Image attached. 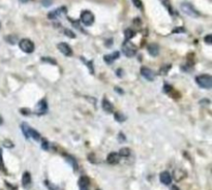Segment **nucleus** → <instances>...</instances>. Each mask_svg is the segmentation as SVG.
I'll return each mask as SVG.
<instances>
[{"label": "nucleus", "mask_w": 212, "mask_h": 190, "mask_svg": "<svg viewBox=\"0 0 212 190\" xmlns=\"http://www.w3.org/2000/svg\"><path fill=\"white\" fill-rule=\"evenodd\" d=\"M65 12H66L65 8H57L56 11H53L51 12H49L48 17H49V19H56V18H58L61 13H65Z\"/></svg>", "instance_id": "11"}, {"label": "nucleus", "mask_w": 212, "mask_h": 190, "mask_svg": "<svg viewBox=\"0 0 212 190\" xmlns=\"http://www.w3.org/2000/svg\"><path fill=\"white\" fill-rule=\"evenodd\" d=\"M129 154H130V151H129V148H122L119 152L120 157L121 156H123V157H127V156H129Z\"/></svg>", "instance_id": "21"}, {"label": "nucleus", "mask_w": 212, "mask_h": 190, "mask_svg": "<svg viewBox=\"0 0 212 190\" xmlns=\"http://www.w3.org/2000/svg\"><path fill=\"white\" fill-rule=\"evenodd\" d=\"M3 146H4L5 148L11 149V148L13 147V142H12L11 141H9V140H5L4 142H3Z\"/></svg>", "instance_id": "27"}, {"label": "nucleus", "mask_w": 212, "mask_h": 190, "mask_svg": "<svg viewBox=\"0 0 212 190\" xmlns=\"http://www.w3.org/2000/svg\"><path fill=\"white\" fill-rule=\"evenodd\" d=\"M103 111H106L107 113H112L113 112V106L112 103L110 102L107 98H103Z\"/></svg>", "instance_id": "16"}, {"label": "nucleus", "mask_w": 212, "mask_h": 190, "mask_svg": "<svg viewBox=\"0 0 212 190\" xmlns=\"http://www.w3.org/2000/svg\"><path fill=\"white\" fill-rule=\"evenodd\" d=\"M64 34L66 36L70 37V38H75V37H76V34L70 29H64Z\"/></svg>", "instance_id": "23"}, {"label": "nucleus", "mask_w": 212, "mask_h": 190, "mask_svg": "<svg viewBox=\"0 0 212 190\" xmlns=\"http://www.w3.org/2000/svg\"><path fill=\"white\" fill-rule=\"evenodd\" d=\"M120 160V155L118 153H115V152H113V153H110L108 155V158H107V161L108 163L110 164H117Z\"/></svg>", "instance_id": "10"}, {"label": "nucleus", "mask_w": 212, "mask_h": 190, "mask_svg": "<svg viewBox=\"0 0 212 190\" xmlns=\"http://www.w3.org/2000/svg\"><path fill=\"white\" fill-rule=\"evenodd\" d=\"M53 0H42V4L45 6V8H49L50 5H52Z\"/></svg>", "instance_id": "28"}, {"label": "nucleus", "mask_w": 212, "mask_h": 190, "mask_svg": "<svg viewBox=\"0 0 212 190\" xmlns=\"http://www.w3.org/2000/svg\"><path fill=\"white\" fill-rule=\"evenodd\" d=\"M0 169L2 172H5V168H4V163H3V158H2V150L0 149Z\"/></svg>", "instance_id": "24"}, {"label": "nucleus", "mask_w": 212, "mask_h": 190, "mask_svg": "<svg viewBox=\"0 0 212 190\" xmlns=\"http://www.w3.org/2000/svg\"><path fill=\"white\" fill-rule=\"evenodd\" d=\"M196 82L201 88L210 89L212 87V77L210 74H201L196 78Z\"/></svg>", "instance_id": "1"}, {"label": "nucleus", "mask_w": 212, "mask_h": 190, "mask_svg": "<svg viewBox=\"0 0 212 190\" xmlns=\"http://www.w3.org/2000/svg\"><path fill=\"white\" fill-rule=\"evenodd\" d=\"M6 40H8L9 43H12V45H15V43L17 42V37L13 36V35H9V36L6 37Z\"/></svg>", "instance_id": "25"}, {"label": "nucleus", "mask_w": 212, "mask_h": 190, "mask_svg": "<svg viewBox=\"0 0 212 190\" xmlns=\"http://www.w3.org/2000/svg\"><path fill=\"white\" fill-rule=\"evenodd\" d=\"M81 21L86 26H91L94 22V16L91 12L89 11H84L81 15Z\"/></svg>", "instance_id": "5"}, {"label": "nucleus", "mask_w": 212, "mask_h": 190, "mask_svg": "<svg viewBox=\"0 0 212 190\" xmlns=\"http://www.w3.org/2000/svg\"><path fill=\"white\" fill-rule=\"evenodd\" d=\"M159 180H160V182L163 183V184L170 185L171 182H172V177H171L170 172H160V175H159Z\"/></svg>", "instance_id": "9"}, {"label": "nucleus", "mask_w": 212, "mask_h": 190, "mask_svg": "<svg viewBox=\"0 0 212 190\" xmlns=\"http://www.w3.org/2000/svg\"><path fill=\"white\" fill-rule=\"evenodd\" d=\"M141 74H142V77L144 79H146L147 81H154L155 79V73L153 72V70H151L150 68H148V67H142L141 68Z\"/></svg>", "instance_id": "7"}, {"label": "nucleus", "mask_w": 212, "mask_h": 190, "mask_svg": "<svg viewBox=\"0 0 212 190\" xmlns=\"http://www.w3.org/2000/svg\"><path fill=\"white\" fill-rule=\"evenodd\" d=\"M115 89L117 90V92H118V93H120V94H123V91H122V89H119V88H117V87L115 88Z\"/></svg>", "instance_id": "33"}, {"label": "nucleus", "mask_w": 212, "mask_h": 190, "mask_svg": "<svg viewBox=\"0 0 212 190\" xmlns=\"http://www.w3.org/2000/svg\"><path fill=\"white\" fill-rule=\"evenodd\" d=\"M79 186H80V190H88V186H89V179L83 176L81 177L79 180Z\"/></svg>", "instance_id": "13"}, {"label": "nucleus", "mask_w": 212, "mask_h": 190, "mask_svg": "<svg viewBox=\"0 0 212 190\" xmlns=\"http://www.w3.org/2000/svg\"><path fill=\"white\" fill-rule=\"evenodd\" d=\"M30 184H31V175H30L28 172H25L22 177V185L24 186L25 188H27Z\"/></svg>", "instance_id": "15"}, {"label": "nucleus", "mask_w": 212, "mask_h": 190, "mask_svg": "<svg viewBox=\"0 0 212 190\" xmlns=\"http://www.w3.org/2000/svg\"><path fill=\"white\" fill-rule=\"evenodd\" d=\"M98 190H99V189H98Z\"/></svg>", "instance_id": "36"}, {"label": "nucleus", "mask_w": 212, "mask_h": 190, "mask_svg": "<svg viewBox=\"0 0 212 190\" xmlns=\"http://www.w3.org/2000/svg\"><path fill=\"white\" fill-rule=\"evenodd\" d=\"M161 2H163V4L168 8V11L170 12V13H172V6H171L170 0H161Z\"/></svg>", "instance_id": "22"}, {"label": "nucleus", "mask_w": 212, "mask_h": 190, "mask_svg": "<svg viewBox=\"0 0 212 190\" xmlns=\"http://www.w3.org/2000/svg\"><path fill=\"white\" fill-rule=\"evenodd\" d=\"M118 58H119V52H114L112 54H109V55H106L103 57V60H105L108 64H111Z\"/></svg>", "instance_id": "14"}, {"label": "nucleus", "mask_w": 212, "mask_h": 190, "mask_svg": "<svg viewBox=\"0 0 212 190\" xmlns=\"http://www.w3.org/2000/svg\"><path fill=\"white\" fill-rule=\"evenodd\" d=\"M19 46H20V49L27 54H30L34 51V43H33L32 40H30L28 38H23L22 40H20Z\"/></svg>", "instance_id": "3"}, {"label": "nucleus", "mask_w": 212, "mask_h": 190, "mask_svg": "<svg viewBox=\"0 0 212 190\" xmlns=\"http://www.w3.org/2000/svg\"><path fill=\"white\" fill-rule=\"evenodd\" d=\"M30 128L31 127H29L28 125H27V123H22L21 124V129H22V132H23V134L25 135L26 137V138H30Z\"/></svg>", "instance_id": "17"}, {"label": "nucleus", "mask_w": 212, "mask_h": 190, "mask_svg": "<svg viewBox=\"0 0 212 190\" xmlns=\"http://www.w3.org/2000/svg\"><path fill=\"white\" fill-rule=\"evenodd\" d=\"M0 28H1V23H0Z\"/></svg>", "instance_id": "35"}, {"label": "nucleus", "mask_w": 212, "mask_h": 190, "mask_svg": "<svg viewBox=\"0 0 212 190\" xmlns=\"http://www.w3.org/2000/svg\"><path fill=\"white\" fill-rule=\"evenodd\" d=\"M57 48H58V50L60 51V53H62L63 55H65L67 57L72 56L73 55V50L72 48H70L67 43L65 42H60L58 43V46H57Z\"/></svg>", "instance_id": "8"}, {"label": "nucleus", "mask_w": 212, "mask_h": 190, "mask_svg": "<svg viewBox=\"0 0 212 190\" xmlns=\"http://www.w3.org/2000/svg\"><path fill=\"white\" fill-rule=\"evenodd\" d=\"M48 111V103L45 99H42L35 107V114L36 115H45Z\"/></svg>", "instance_id": "6"}, {"label": "nucleus", "mask_w": 212, "mask_h": 190, "mask_svg": "<svg viewBox=\"0 0 212 190\" xmlns=\"http://www.w3.org/2000/svg\"><path fill=\"white\" fill-rule=\"evenodd\" d=\"M133 3L134 4V6L138 8H143V4H142V1L141 0H133Z\"/></svg>", "instance_id": "29"}, {"label": "nucleus", "mask_w": 212, "mask_h": 190, "mask_svg": "<svg viewBox=\"0 0 212 190\" xmlns=\"http://www.w3.org/2000/svg\"><path fill=\"white\" fill-rule=\"evenodd\" d=\"M115 119L117 121H119V122H122V121H125V117L123 116L122 114H119V113H116L115 114Z\"/></svg>", "instance_id": "26"}, {"label": "nucleus", "mask_w": 212, "mask_h": 190, "mask_svg": "<svg viewBox=\"0 0 212 190\" xmlns=\"http://www.w3.org/2000/svg\"><path fill=\"white\" fill-rule=\"evenodd\" d=\"M19 1H20V2H23V3H25V2H27V1H28V0H19Z\"/></svg>", "instance_id": "34"}, {"label": "nucleus", "mask_w": 212, "mask_h": 190, "mask_svg": "<svg viewBox=\"0 0 212 190\" xmlns=\"http://www.w3.org/2000/svg\"><path fill=\"white\" fill-rule=\"evenodd\" d=\"M43 150H47V149H48V142L47 141H45V140H43Z\"/></svg>", "instance_id": "31"}, {"label": "nucleus", "mask_w": 212, "mask_h": 190, "mask_svg": "<svg viewBox=\"0 0 212 190\" xmlns=\"http://www.w3.org/2000/svg\"><path fill=\"white\" fill-rule=\"evenodd\" d=\"M30 138H33V140H35L36 142H38L40 140V135L39 133L36 130H34L33 128H30Z\"/></svg>", "instance_id": "18"}, {"label": "nucleus", "mask_w": 212, "mask_h": 190, "mask_svg": "<svg viewBox=\"0 0 212 190\" xmlns=\"http://www.w3.org/2000/svg\"><path fill=\"white\" fill-rule=\"evenodd\" d=\"M205 42H206V43H208V45H211L212 43V35L211 34H208L207 36H205Z\"/></svg>", "instance_id": "30"}, {"label": "nucleus", "mask_w": 212, "mask_h": 190, "mask_svg": "<svg viewBox=\"0 0 212 190\" xmlns=\"http://www.w3.org/2000/svg\"><path fill=\"white\" fill-rule=\"evenodd\" d=\"M180 8H181V11H182L184 13H185L186 16L191 17V18H198V17L200 16L199 12H198L197 9L194 8V6L190 4V3H188V2L181 3Z\"/></svg>", "instance_id": "2"}, {"label": "nucleus", "mask_w": 212, "mask_h": 190, "mask_svg": "<svg viewBox=\"0 0 212 190\" xmlns=\"http://www.w3.org/2000/svg\"><path fill=\"white\" fill-rule=\"evenodd\" d=\"M184 31H185V30H184L183 28H175L173 30L174 33H176V32H184Z\"/></svg>", "instance_id": "32"}, {"label": "nucleus", "mask_w": 212, "mask_h": 190, "mask_svg": "<svg viewBox=\"0 0 212 190\" xmlns=\"http://www.w3.org/2000/svg\"><path fill=\"white\" fill-rule=\"evenodd\" d=\"M45 185L47 186V188H48L49 190H62L60 187H58V186L52 184V183L50 181H48V180H46L45 181Z\"/></svg>", "instance_id": "20"}, {"label": "nucleus", "mask_w": 212, "mask_h": 190, "mask_svg": "<svg viewBox=\"0 0 212 190\" xmlns=\"http://www.w3.org/2000/svg\"><path fill=\"white\" fill-rule=\"evenodd\" d=\"M134 34H136V33H134V30H132V29H126L125 31H124V36H125V40H127V42H129L130 38H133V37L134 36Z\"/></svg>", "instance_id": "19"}, {"label": "nucleus", "mask_w": 212, "mask_h": 190, "mask_svg": "<svg viewBox=\"0 0 212 190\" xmlns=\"http://www.w3.org/2000/svg\"><path fill=\"white\" fill-rule=\"evenodd\" d=\"M122 52H123V54L126 57H133V56L136 55L137 48H136V46H134L133 42L125 40L124 43H123V46H122Z\"/></svg>", "instance_id": "4"}, {"label": "nucleus", "mask_w": 212, "mask_h": 190, "mask_svg": "<svg viewBox=\"0 0 212 190\" xmlns=\"http://www.w3.org/2000/svg\"><path fill=\"white\" fill-rule=\"evenodd\" d=\"M148 53H149L151 56L156 57L159 54V47L157 46L156 43H151V45L148 46Z\"/></svg>", "instance_id": "12"}]
</instances>
